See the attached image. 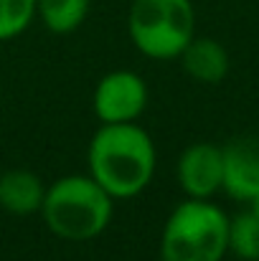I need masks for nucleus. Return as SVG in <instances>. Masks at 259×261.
Instances as JSON below:
<instances>
[{
  "label": "nucleus",
  "mask_w": 259,
  "mask_h": 261,
  "mask_svg": "<svg viewBox=\"0 0 259 261\" xmlns=\"http://www.w3.org/2000/svg\"><path fill=\"white\" fill-rule=\"evenodd\" d=\"M89 175L114 198L140 195L155 175V145L135 122L102 124L89 142Z\"/></svg>",
  "instance_id": "f257e3e1"
},
{
  "label": "nucleus",
  "mask_w": 259,
  "mask_h": 261,
  "mask_svg": "<svg viewBox=\"0 0 259 261\" xmlns=\"http://www.w3.org/2000/svg\"><path fill=\"white\" fill-rule=\"evenodd\" d=\"M114 198L91 175H66L46 188L41 216L54 236L64 241H91L112 221Z\"/></svg>",
  "instance_id": "f03ea898"
},
{
  "label": "nucleus",
  "mask_w": 259,
  "mask_h": 261,
  "mask_svg": "<svg viewBox=\"0 0 259 261\" xmlns=\"http://www.w3.org/2000/svg\"><path fill=\"white\" fill-rule=\"evenodd\" d=\"M229 216L211 200L188 198L168 216L160 236V261H224Z\"/></svg>",
  "instance_id": "7ed1b4c3"
},
{
  "label": "nucleus",
  "mask_w": 259,
  "mask_h": 261,
  "mask_svg": "<svg viewBox=\"0 0 259 261\" xmlns=\"http://www.w3.org/2000/svg\"><path fill=\"white\" fill-rule=\"evenodd\" d=\"M127 31L140 54L153 61H173L196 36L191 0H132Z\"/></svg>",
  "instance_id": "20e7f679"
},
{
  "label": "nucleus",
  "mask_w": 259,
  "mask_h": 261,
  "mask_svg": "<svg viewBox=\"0 0 259 261\" xmlns=\"http://www.w3.org/2000/svg\"><path fill=\"white\" fill-rule=\"evenodd\" d=\"M94 114L102 124H127L148 107V84L135 71L120 69L99 79L91 96Z\"/></svg>",
  "instance_id": "39448f33"
},
{
  "label": "nucleus",
  "mask_w": 259,
  "mask_h": 261,
  "mask_svg": "<svg viewBox=\"0 0 259 261\" xmlns=\"http://www.w3.org/2000/svg\"><path fill=\"white\" fill-rule=\"evenodd\" d=\"M178 182L188 198L211 200L224 185V147L196 142L178 158Z\"/></svg>",
  "instance_id": "423d86ee"
},
{
  "label": "nucleus",
  "mask_w": 259,
  "mask_h": 261,
  "mask_svg": "<svg viewBox=\"0 0 259 261\" xmlns=\"http://www.w3.org/2000/svg\"><path fill=\"white\" fill-rule=\"evenodd\" d=\"M221 190L242 203H249L259 193V137H239L224 147Z\"/></svg>",
  "instance_id": "0eeeda50"
},
{
  "label": "nucleus",
  "mask_w": 259,
  "mask_h": 261,
  "mask_svg": "<svg viewBox=\"0 0 259 261\" xmlns=\"http://www.w3.org/2000/svg\"><path fill=\"white\" fill-rule=\"evenodd\" d=\"M46 198V185L31 170H8L0 175V208L13 216L38 213Z\"/></svg>",
  "instance_id": "6e6552de"
},
{
  "label": "nucleus",
  "mask_w": 259,
  "mask_h": 261,
  "mask_svg": "<svg viewBox=\"0 0 259 261\" xmlns=\"http://www.w3.org/2000/svg\"><path fill=\"white\" fill-rule=\"evenodd\" d=\"M185 74L201 84H219L229 74V54L214 38H191V43L178 56Z\"/></svg>",
  "instance_id": "1a4fd4ad"
},
{
  "label": "nucleus",
  "mask_w": 259,
  "mask_h": 261,
  "mask_svg": "<svg viewBox=\"0 0 259 261\" xmlns=\"http://www.w3.org/2000/svg\"><path fill=\"white\" fill-rule=\"evenodd\" d=\"M91 0H36V15H41V23L56 36L77 31L86 20Z\"/></svg>",
  "instance_id": "9d476101"
},
{
  "label": "nucleus",
  "mask_w": 259,
  "mask_h": 261,
  "mask_svg": "<svg viewBox=\"0 0 259 261\" xmlns=\"http://www.w3.org/2000/svg\"><path fill=\"white\" fill-rule=\"evenodd\" d=\"M229 251L244 261H259V216L252 211L229 218Z\"/></svg>",
  "instance_id": "9b49d317"
},
{
  "label": "nucleus",
  "mask_w": 259,
  "mask_h": 261,
  "mask_svg": "<svg viewBox=\"0 0 259 261\" xmlns=\"http://www.w3.org/2000/svg\"><path fill=\"white\" fill-rule=\"evenodd\" d=\"M36 18V0H0V43L13 41Z\"/></svg>",
  "instance_id": "f8f14e48"
},
{
  "label": "nucleus",
  "mask_w": 259,
  "mask_h": 261,
  "mask_svg": "<svg viewBox=\"0 0 259 261\" xmlns=\"http://www.w3.org/2000/svg\"><path fill=\"white\" fill-rule=\"evenodd\" d=\"M249 211H252L254 216H259V193L252 198V200H249Z\"/></svg>",
  "instance_id": "ddd939ff"
}]
</instances>
